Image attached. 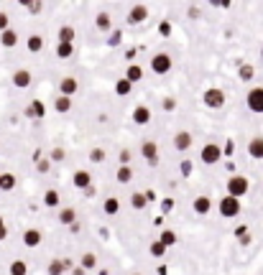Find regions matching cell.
I'll return each mask as SVG.
<instances>
[{
  "instance_id": "obj_9",
  "label": "cell",
  "mask_w": 263,
  "mask_h": 275,
  "mask_svg": "<svg viewBox=\"0 0 263 275\" xmlns=\"http://www.w3.org/2000/svg\"><path fill=\"white\" fill-rule=\"evenodd\" d=\"M174 148H177V150H189V148H192V133L179 130L177 135H174Z\"/></svg>"
},
{
  "instance_id": "obj_30",
  "label": "cell",
  "mask_w": 263,
  "mask_h": 275,
  "mask_svg": "<svg viewBox=\"0 0 263 275\" xmlns=\"http://www.w3.org/2000/svg\"><path fill=\"white\" fill-rule=\"evenodd\" d=\"M43 49V38L38 36V34H34L31 38H28V51H34V54H38Z\"/></svg>"
},
{
  "instance_id": "obj_6",
  "label": "cell",
  "mask_w": 263,
  "mask_h": 275,
  "mask_svg": "<svg viewBox=\"0 0 263 275\" xmlns=\"http://www.w3.org/2000/svg\"><path fill=\"white\" fill-rule=\"evenodd\" d=\"M151 69L156 74H169L171 71V56L169 54H153L151 56Z\"/></svg>"
},
{
  "instance_id": "obj_26",
  "label": "cell",
  "mask_w": 263,
  "mask_h": 275,
  "mask_svg": "<svg viewBox=\"0 0 263 275\" xmlns=\"http://www.w3.org/2000/svg\"><path fill=\"white\" fill-rule=\"evenodd\" d=\"M130 89H133V84H130L128 79H118V82H115V92H118L120 97H128Z\"/></svg>"
},
{
  "instance_id": "obj_15",
  "label": "cell",
  "mask_w": 263,
  "mask_h": 275,
  "mask_svg": "<svg viewBox=\"0 0 263 275\" xmlns=\"http://www.w3.org/2000/svg\"><path fill=\"white\" fill-rule=\"evenodd\" d=\"M23 244L26 247H38L41 244V232L38 229H26L23 232Z\"/></svg>"
},
{
  "instance_id": "obj_34",
  "label": "cell",
  "mask_w": 263,
  "mask_h": 275,
  "mask_svg": "<svg viewBox=\"0 0 263 275\" xmlns=\"http://www.w3.org/2000/svg\"><path fill=\"white\" fill-rule=\"evenodd\" d=\"M130 178H133L130 166H120V168H118V181H120V183H130Z\"/></svg>"
},
{
  "instance_id": "obj_8",
  "label": "cell",
  "mask_w": 263,
  "mask_h": 275,
  "mask_svg": "<svg viewBox=\"0 0 263 275\" xmlns=\"http://www.w3.org/2000/svg\"><path fill=\"white\" fill-rule=\"evenodd\" d=\"M248 156L256 158V161H263V135L251 138V143H248Z\"/></svg>"
},
{
  "instance_id": "obj_32",
  "label": "cell",
  "mask_w": 263,
  "mask_h": 275,
  "mask_svg": "<svg viewBox=\"0 0 263 275\" xmlns=\"http://www.w3.org/2000/svg\"><path fill=\"white\" fill-rule=\"evenodd\" d=\"M130 204H133V209H146V204H149V199H146V194H133L130 196Z\"/></svg>"
},
{
  "instance_id": "obj_10",
  "label": "cell",
  "mask_w": 263,
  "mask_h": 275,
  "mask_svg": "<svg viewBox=\"0 0 263 275\" xmlns=\"http://www.w3.org/2000/svg\"><path fill=\"white\" fill-rule=\"evenodd\" d=\"M146 18H149V8L146 5H133L130 8V15H128L130 23H143Z\"/></svg>"
},
{
  "instance_id": "obj_2",
  "label": "cell",
  "mask_w": 263,
  "mask_h": 275,
  "mask_svg": "<svg viewBox=\"0 0 263 275\" xmlns=\"http://www.w3.org/2000/svg\"><path fill=\"white\" fill-rule=\"evenodd\" d=\"M238 214H240V199H235V196H223L220 199V217L232 219V217H238Z\"/></svg>"
},
{
  "instance_id": "obj_42",
  "label": "cell",
  "mask_w": 263,
  "mask_h": 275,
  "mask_svg": "<svg viewBox=\"0 0 263 275\" xmlns=\"http://www.w3.org/2000/svg\"><path fill=\"white\" fill-rule=\"evenodd\" d=\"M8 237V227H5V222H3V217H0V242H3Z\"/></svg>"
},
{
  "instance_id": "obj_1",
  "label": "cell",
  "mask_w": 263,
  "mask_h": 275,
  "mask_svg": "<svg viewBox=\"0 0 263 275\" xmlns=\"http://www.w3.org/2000/svg\"><path fill=\"white\" fill-rule=\"evenodd\" d=\"M248 189H251V181H248V176H230L227 178V196H245Z\"/></svg>"
},
{
  "instance_id": "obj_28",
  "label": "cell",
  "mask_w": 263,
  "mask_h": 275,
  "mask_svg": "<svg viewBox=\"0 0 263 275\" xmlns=\"http://www.w3.org/2000/svg\"><path fill=\"white\" fill-rule=\"evenodd\" d=\"M82 270H92V268H97V257L92 255V252H84L82 255V265H79Z\"/></svg>"
},
{
  "instance_id": "obj_25",
  "label": "cell",
  "mask_w": 263,
  "mask_h": 275,
  "mask_svg": "<svg viewBox=\"0 0 263 275\" xmlns=\"http://www.w3.org/2000/svg\"><path fill=\"white\" fill-rule=\"evenodd\" d=\"M43 112H46V110H43V102H31V104H28V110H26V115L28 117H43Z\"/></svg>"
},
{
  "instance_id": "obj_47",
  "label": "cell",
  "mask_w": 263,
  "mask_h": 275,
  "mask_svg": "<svg viewBox=\"0 0 263 275\" xmlns=\"http://www.w3.org/2000/svg\"><path fill=\"white\" fill-rule=\"evenodd\" d=\"M261 59H263V49H261Z\"/></svg>"
},
{
  "instance_id": "obj_22",
  "label": "cell",
  "mask_w": 263,
  "mask_h": 275,
  "mask_svg": "<svg viewBox=\"0 0 263 275\" xmlns=\"http://www.w3.org/2000/svg\"><path fill=\"white\" fill-rule=\"evenodd\" d=\"M0 189L13 191V189H16V176H13V173H0Z\"/></svg>"
},
{
  "instance_id": "obj_40",
  "label": "cell",
  "mask_w": 263,
  "mask_h": 275,
  "mask_svg": "<svg viewBox=\"0 0 263 275\" xmlns=\"http://www.w3.org/2000/svg\"><path fill=\"white\" fill-rule=\"evenodd\" d=\"M41 8H43V3H38V0H36V3H26V10L31 13V15H38Z\"/></svg>"
},
{
  "instance_id": "obj_41",
  "label": "cell",
  "mask_w": 263,
  "mask_h": 275,
  "mask_svg": "<svg viewBox=\"0 0 263 275\" xmlns=\"http://www.w3.org/2000/svg\"><path fill=\"white\" fill-rule=\"evenodd\" d=\"M10 21H8V13H3V10H0V34H3V31H8L10 26H8Z\"/></svg>"
},
{
  "instance_id": "obj_4",
  "label": "cell",
  "mask_w": 263,
  "mask_h": 275,
  "mask_svg": "<svg viewBox=\"0 0 263 275\" xmlns=\"http://www.w3.org/2000/svg\"><path fill=\"white\" fill-rule=\"evenodd\" d=\"M199 158H202V163H207V166L220 163V158H223V148H220V145H215V143H207V145L199 150Z\"/></svg>"
},
{
  "instance_id": "obj_20",
  "label": "cell",
  "mask_w": 263,
  "mask_h": 275,
  "mask_svg": "<svg viewBox=\"0 0 263 275\" xmlns=\"http://www.w3.org/2000/svg\"><path fill=\"white\" fill-rule=\"evenodd\" d=\"M95 26H97L100 31H110V26H113V21H110V13H108V10L97 13V18H95Z\"/></svg>"
},
{
  "instance_id": "obj_46",
  "label": "cell",
  "mask_w": 263,
  "mask_h": 275,
  "mask_svg": "<svg viewBox=\"0 0 263 275\" xmlns=\"http://www.w3.org/2000/svg\"><path fill=\"white\" fill-rule=\"evenodd\" d=\"M87 270H82V268H72V275H84Z\"/></svg>"
},
{
  "instance_id": "obj_11",
  "label": "cell",
  "mask_w": 263,
  "mask_h": 275,
  "mask_svg": "<svg viewBox=\"0 0 263 275\" xmlns=\"http://www.w3.org/2000/svg\"><path fill=\"white\" fill-rule=\"evenodd\" d=\"M13 84H16L18 89H26L28 84H31V71H28V69H18L16 74H13Z\"/></svg>"
},
{
  "instance_id": "obj_35",
  "label": "cell",
  "mask_w": 263,
  "mask_h": 275,
  "mask_svg": "<svg viewBox=\"0 0 263 275\" xmlns=\"http://www.w3.org/2000/svg\"><path fill=\"white\" fill-rule=\"evenodd\" d=\"M26 273H28V268H26L23 260H16V263H10V275H26Z\"/></svg>"
},
{
  "instance_id": "obj_17",
  "label": "cell",
  "mask_w": 263,
  "mask_h": 275,
  "mask_svg": "<svg viewBox=\"0 0 263 275\" xmlns=\"http://www.w3.org/2000/svg\"><path fill=\"white\" fill-rule=\"evenodd\" d=\"M56 36H59V43H75V38H77V31L72 28V26H62Z\"/></svg>"
},
{
  "instance_id": "obj_24",
  "label": "cell",
  "mask_w": 263,
  "mask_h": 275,
  "mask_svg": "<svg viewBox=\"0 0 263 275\" xmlns=\"http://www.w3.org/2000/svg\"><path fill=\"white\" fill-rule=\"evenodd\" d=\"M102 209H105V214H118L120 211V202L115 196H108L105 204H102Z\"/></svg>"
},
{
  "instance_id": "obj_16",
  "label": "cell",
  "mask_w": 263,
  "mask_h": 275,
  "mask_svg": "<svg viewBox=\"0 0 263 275\" xmlns=\"http://www.w3.org/2000/svg\"><path fill=\"white\" fill-rule=\"evenodd\" d=\"M133 120L138 122V125H146V122L151 120V110L146 104H138V107H133Z\"/></svg>"
},
{
  "instance_id": "obj_38",
  "label": "cell",
  "mask_w": 263,
  "mask_h": 275,
  "mask_svg": "<svg viewBox=\"0 0 263 275\" xmlns=\"http://www.w3.org/2000/svg\"><path fill=\"white\" fill-rule=\"evenodd\" d=\"M151 255H153V257H164V255H166V247L156 240V242L151 244Z\"/></svg>"
},
{
  "instance_id": "obj_44",
  "label": "cell",
  "mask_w": 263,
  "mask_h": 275,
  "mask_svg": "<svg viewBox=\"0 0 263 275\" xmlns=\"http://www.w3.org/2000/svg\"><path fill=\"white\" fill-rule=\"evenodd\" d=\"M128 161H130V150H120V163L128 166Z\"/></svg>"
},
{
  "instance_id": "obj_27",
  "label": "cell",
  "mask_w": 263,
  "mask_h": 275,
  "mask_svg": "<svg viewBox=\"0 0 263 275\" xmlns=\"http://www.w3.org/2000/svg\"><path fill=\"white\" fill-rule=\"evenodd\" d=\"M72 54H75V43H59L56 46V56L59 59H69Z\"/></svg>"
},
{
  "instance_id": "obj_48",
  "label": "cell",
  "mask_w": 263,
  "mask_h": 275,
  "mask_svg": "<svg viewBox=\"0 0 263 275\" xmlns=\"http://www.w3.org/2000/svg\"><path fill=\"white\" fill-rule=\"evenodd\" d=\"M138 275H141V273H138Z\"/></svg>"
},
{
  "instance_id": "obj_18",
  "label": "cell",
  "mask_w": 263,
  "mask_h": 275,
  "mask_svg": "<svg viewBox=\"0 0 263 275\" xmlns=\"http://www.w3.org/2000/svg\"><path fill=\"white\" fill-rule=\"evenodd\" d=\"M0 43L5 46V49H13V46L18 43V34L13 28H8V31H3V34H0Z\"/></svg>"
},
{
  "instance_id": "obj_31",
  "label": "cell",
  "mask_w": 263,
  "mask_h": 275,
  "mask_svg": "<svg viewBox=\"0 0 263 275\" xmlns=\"http://www.w3.org/2000/svg\"><path fill=\"white\" fill-rule=\"evenodd\" d=\"M43 204H46V206H56V204H59V191L49 189L46 194H43Z\"/></svg>"
},
{
  "instance_id": "obj_43",
  "label": "cell",
  "mask_w": 263,
  "mask_h": 275,
  "mask_svg": "<svg viewBox=\"0 0 263 275\" xmlns=\"http://www.w3.org/2000/svg\"><path fill=\"white\" fill-rule=\"evenodd\" d=\"M49 166H51L49 161H43V158H38V171H41V173H46V171H49Z\"/></svg>"
},
{
  "instance_id": "obj_13",
  "label": "cell",
  "mask_w": 263,
  "mask_h": 275,
  "mask_svg": "<svg viewBox=\"0 0 263 275\" xmlns=\"http://www.w3.org/2000/svg\"><path fill=\"white\" fill-rule=\"evenodd\" d=\"M72 183H75L77 189H87V186H92V176H90V171H77L75 176H72Z\"/></svg>"
},
{
  "instance_id": "obj_33",
  "label": "cell",
  "mask_w": 263,
  "mask_h": 275,
  "mask_svg": "<svg viewBox=\"0 0 263 275\" xmlns=\"http://www.w3.org/2000/svg\"><path fill=\"white\" fill-rule=\"evenodd\" d=\"M238 74H240V79H243V82H251L253 76H256V69H253L251 64H243V67L238 69Z\"/></svg>"
},
{
  "instance_id": "obj_37",
  "label": "cell",
  "mask_w": 263,
  "mask_h": 275,
  "mask_svg": "<svg viewBox=\"0 0 263 275\" xmlns=\"http://www.w3.org/2000/svg\"><path fill=\"white\" fill-rule=\"evenodd\" d=\"M90 161L92 163H102V161H105V150H102V148H92L90 150Z\"/></svg>"
},
{
  "instance_id": "obj_39",
  "label": "cell",
  "mask_w": 263,
  "mask_h": 275,
  "mask_svg": "<svg viewBox=\"0 0 263 275\" xmlns=\"http://www.w3.org/2000/svg\"><path fill=\"white\" fill-rule=\"evenodd\" d=\"M64 158H67L64 148H54V150L49 153V161H64Z\"/></svg>"
},
{
  "instance_id": "obj_19",
  "label": "cell",
  "mask_w": 263,
  "mask_h": 275,
  "mask_svg": "<svg viewBox=\"0 0 263 275\" xmlns=\"http://www.w3.org/2000/svg\"><path fill=\"white\" fill-rule=\"evenodd\" d=\"M123 79H128L130 84L141 82V79H143V69H141V67H136V64H130V67L125 69V76H123Z\"/></svg>"
},
{
  "instance_id": "obj_23",
  "label": "cell",
  "mask_w": 263,
  "mask_h": 275,
  "mask_svg": "<svg viewBox=\"0 0 263 275\" xmlns=\"http://www.w3.org/2000/svg\"><path fill=\"white\" fill-rule=\"evenodd\" d=\"M54 107H56V112H69V110H72V97L59 95V97L54 100Z\"/></svg>"
},
{
  "instance_id": "obj_21",
  "label": "cell",
  "mask_w": 263,
  "mask_h": 275,
  "mask_svg": "<svg viewBox=\"0 0 263 275\" xmlns=\"http://www.w3.org/2000/svg\"><path fill=\"white\" fill-rule=\"evenodd\" d=\"M59 222L67 224V227L77 224V211H75V209H62V211H59Z\"/></svg>"
},
{
  "instance_id": "obj_45",
  "label": "cell",
  "mask_w": 263,
  "mask_h": 275,
  "mask_svg": "<svg viewBox=\"0 0 263 275\" xmlns=\"http://www.w3.org/2000/svg\"><path fill=\"white\" fill-rule=\"evenodd\" d=\"M174 107H177V102H174L171 97H169V100H164V110H174Z\"/></svg>"
},
{
  "instance_id": "obj_14",
  "label": "cell",
  "mask_w": 263,
  "mask_h": 275,
  "mask_svg": "<svg viewBox=\"0 0 263 275\" xmlns=\"http://www.w3.org/2000/svg\"><path fill=\"white\" fill-rule=\"evenodd\" d=\"M192 206H194V211L197 214H210V209H212V202H210V196H197L194 202H192Z\"/></svg>"
},
{
  "instance_id": "obj_7",
  "label": "cell",
  "mask_w": 263,
  "mask_h": 275,
  "mask_svg": "<svg viewBox=\"0 0 263 275\" xmlns=\"http://www.w3.org/2000/svg\"><path fill=\"white\" fill-rule=\"evenodd\" d=\"M141 156L149 161L151 166H156V163H158V145H156L153 140H146V143L141 145Z\"/></svg>"
},
{
  "instance_id": "obj_12",
  "label": "cell",
  "mask_w": 263,
  "mask_h": 275,
  "mask_svg": "<svg viewBox=\"0 0 263 275\" xmlns=\"http://www.w3.org/2000/svg\"><path fill=\"white\" fill-rule=\"evenodd\" d=\"M59 92H62L64 97L75 95V92H77V79H75V76H64V79L59 82Z\"/></svg>"
},
{
  "instance_id": "obj_36",
  "label": "cell",
  "mask_w": 263,
  "mask_h": 275,
  "mask_svg": "<svg viewBox=\"0 0 263 275\" xmlns=\"http://www.w3.org/2000/svg\"><path fill=\"white\" fill-rule=\"evenodd\" d=\"M64 273V260H51L49 263V275H62Z\"/></svg>"
},
{
  "instance_id": "obj_3",
  "label": "cell",
  "mask_w": 263,
  "mask_h": 275,
  "mask_svg": "<svg viewBox=\"0 0 263 275\" xmlns=\"http://www.w3.org/2000/svg\"><path fill=\"white\" fill-rule=\"evenodd\" d=\"M202 100H204V104H207L210 110H220V107L225 104V92L217 89V87H210V89L202 95Z\"/></svg>"
},
{
  "instance_id": "obj_5",
  "label": "cell",
  "mask_w": 263,
  "mask_h": 275,
  "mask_svg": "<svg viewBox=\"0 0 263 275\" xmlns=\"http://www.w3.org/2000/svg\"><path fill=\"white\" fill-rule=\"evenodd\" d=\"M245 102H248V110L261 115V112H263V87H253V89L245 95Z\"/></svg>"
},
{
  "instance_id": "obj_29",
  "label": "cell",
  "mask_w": 263,
  "mask_h": 275,
  "mask_svg": "<svg viewBox=\"0 0 263 275\" xmlns=\"http://www.w3.org/2000/svg\"><path fill=\"white\" fill-rule=\"evenodd\" d=\"M158 242H161L164 247H171V244H177V235H174L171 229H164L161 237H158Z\"/></svg>"
}]
</instances>
